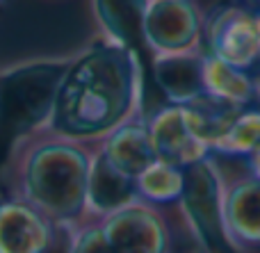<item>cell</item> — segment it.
Here are the masks:
<instances>
[{
    "instance_id": "277c9868",
    "label": "cell",
    "mask_w": 260,
    "mask_h": 253,
    "mask_svg": "<svg viewBox=\"0 0 260 253\" xmlns=\"http://www.w3.org/2000/svg\"><path fill=\"white\" fill-rule=\"evenodd\" d=\"M178 205L206 253L219 249L235 253L224 228V176L215 155L185 169V192Z\"/></svg>"
},
{
    "instance_id": "603a6c76",
    "label": "cell",
    "mask_w": 260,
    "mask_h": 253,
    "mask_svg": "<svg viewBox=\"0 0 260 253\" xmlns=\"http://www.w3.org/2000/svg\"><path fill=\"white\" fill-rule=\"evenodd\" d=\"M258 3H260V0H258Z\"/></svg>"
},
{
    "instance_id": "44dd1931",
    "label": "cell",
    "mask_w": 260,
    "mask_h": 253,
    "mask_svg": "<svg viewBox=\"0 0 260 253\" xmlns=\"http://www.w3.org/2000/svg\"><path fill=\"white\" fill-rule=\"evenodd\" d=\"M251 82H253V96H256V105H260V62L251 71Z\"/></svg>"
},
{
    "instance_id": "3957f363",
    "label": "cell",
    "mask_w": 260,
    "mask_h": 253,
    "mask_svg": "<svg viewBox=\"0 0 260 253\" xmlns=\"http://www.w3.org/2000/svg\"><path fill=\"white\" fill-rule=\"evenodd\" d=\"M71 59H41L0 71V171L23 144L46 130Z\"/></svg>"
},
{
    "instance_id": "9a60e30c",
    "label": "cell",
    "mask_w": 260,
    "mask_h": 253,
    "mask_svg": "<svg viewBox=\"0 0 260 253\" xmlns=\"http://www.w3.org/2000/svg\"><path fill=\"white\" fill-rule=\"evenodd\" d=\"M203 91H206V96L240 105V107L256 105L251 71L231 66V64L221 62L208 53L203 57Z\"/></svg>"
},
{
    "instance_id": "e0dca14e",
    "label": "cell",
    "mask_w": 260,
    "mask_h": 253,
    "mask_svg": "<svg viewBox=\"0 0 260 253\" xmlns=\"http://www.w3.org/2000/svg\"><path fill=\"white\" fill-rule=\"evenodd\" d=\"M185 110H187L192 130L197 132V137L210 149V153H212V151L217 149V144L224 139V135L231 128V123L235 121V117L240 114L242 107L203 94L201 98H197V100L185 105Z\"/></svg>"
},
{
    "instance_id": "d6986e66",
    "label": "cell",
    "mask_w": 260,
    "mask_h": 253,
    "mask_svg": "<svg viewBox=\"0 0 260 253\" xmlns=\"http://www.w3.org/2000/svg\"><path fill=\"white\" fill-rule=\"evenodd\" d=\"M67 231L71 233L67 253H114L103 233L101 219L89 217L85 222L76 224V226L67 228Z\"/></svg>"
},
{
    "instance_id": "5b68a950",
    "label": "cell",
    "mask_w": 260,
    "mask_h": 253,
    "mask_svg": "<svg viewBox=\"0 0 260 253\" xmlns=\"http://www.w3.org/2000/svg\"><path fill=\"white\" fill-rule=\"evenodd\" d=\"M206 53L221 62L253 71L260 62V32L256 12L242 5H217L203 16Z\"/></svg>"
},
{
    "instance_id": "ffe728a7",
    "label": "cell",
    "mask_w": 260,
    "mask_h": 253,
    "mask_svg": "<svg viewBox=\"0 0 260 253\" xmlns=\"http://www.w3.org/2000/svg\"><path fill=\"white\" fill-rule=\"evenodd\" d=\"M244 164H247V171L251 173L253 178H258V180H260V151L256 155H251L249 160H244Z\"/></svg>"
},
{
    "instance_id": "ac0fdd59",
    "label": "cell",
    "mask_w": 260,
    "mask_h": 253,
    "mask_svg": "<svg viewBox=\"0 0 260 253\" xmlns=\"http://www.w3.org/2000/svg\"><path fill=\"white\" fill-rule=\"evenodd\" d=\"M260 151V105H247L231 123L224 139L212 151L215 158L249 160Z\"/></svg>"
},
{
    "instance_id": "8992f818",
    "label": "cell",
    "mask_w": 260,
    "mask_h": 253,
    "mask_svg": "<svg viewBox=\"0 0 260 253\" xmlns=\"http://www.w3.org/2000/svg\"><path fill=\"white\" fill-rule=\"evenodd\" d=\"M142 30L151 59L203 50V16L194 0H148Z\"/></svg>"
},
{
    "instance_id": "ba28073f",
    "label": "cell",
    "mask_w": 260,
    "mask_h": 253,
    "mask_svg": "<svg viewBox=\"0 0 260 253\" xmlns=\"http://www.w3.org/2000/svg\"><path fill=\"white\" fill-rule=\"evenodd\" d=\"M146 128L157 160L187 169L212 155L192 130L185 105L165 103L146 119Z\"/></svg>"
},
{
    "instance_id": "cb8c5ba5",
    "label": "cell",
    "mask_w": 260,
    "mask_h": 253,
    "mask_svg": "<svg viewBox=\"0 0 260 253\" xmlns=\"http://www.w3.org/2000/svg\"><path fill=\"white\" fill-rule=\"evenodd\" d=\"M203 253H206V251H203Z\"/></svg>"
},
{
    "instance_id": "4fadbf2b",
    "label": "cell",
    "mask_w": 260,
    "mask_h": 253,
    "mask_svg": "<svg viewBox=\"0 0 260 253\" xmlns=\"http://www.w3.org/2000/svg\"><path fill=\"white\" fill-rule=\"evenodd\" d=\"M99 151L117 171L137 178L155 160V151H153L146 128V117H137L119 130H114L108 139L99 144Z\"/></svg>"
},
{
    "instance_id": "8fae6325",
    "label": "cell",
    "mask_w": 260,
    "mask_h": 253,
    "mask_svg": "<svg viewBox=\"0 0 260 253\" xmlns=\"http://www.w3.org/2000/svg\"><path fill=\"white\" fill-rule=\"evenodd\" d=\"M203 57L206 53H183L153 57V80L165 94L167 103L187 105L201 98L203 91Z\"/></svg>"
},
{
    "instance_id": "52a82bcc",
    "label": "cell",
    "mask_w": 260,
    "mask_h": 253,
    "mask_svg": "<svg viewBox=\"0 0 260 253\" xmlns=\"http://www.w3.org/2000/svg\"><path fill=\"white\" fill-rule=\"evenodd\" d=\"M114 253H171L174 235L162 208L137 199L101 217Z\"/></svg>"
},
{
    "instance_id": "5bb4252c",
    "label": "cell",
    "mask_w": 260,
    "mask_h": 253,
    "mask_svg": "<svg viewBox=\"0 0 260 253\" xmlns=\"http://www.w3.org/2000/svg\"><path fill=\"white\" fill-rule=\"evenodd\" d=\"M146 5L148 0H94V12L105 39L130 48L139 57L148 53L142 30Z\"/></svg>"
},
{
    "instance_id": "7402d4cb",
    "label": "cell",
    "mask_w": 260,
    "mask_h": 253,
    "mask_svg": "<svg viewBox=\"0 0 260 253\" xmlns=\"http://www.w3.org/2000/svg\"><path fill=\"white\" fill-rule=\"evenodd\" d=\"M256 18H258V32H260V9L256 12Z\"/></svg>"
},
{
    "instance_id": "7a4b0ae2",
    "label": "cell",
    "mask_w": 260,
    "mask_h": 253,
    "mask_svg": "<svg viewBox=\"0 0 260 253\" xmlns=\"http://www.w3.org/2000/svg\"><path fill=\"white\" fill-rule=\"evenodd\" d=\"M21 149L5 167L14 169V199L37 208L55 228L89 219L87 180L96 146L41 132Z\"/></svg>"
},
{
    "instance_id": "2e32d148",
    "label": "cell",
    "mask_w": 260,
    "mask_h": 253,
    "mask_svg": "<svg viewBox=\"0 0 260 253\" xmlns=\"http://www.w3.org/2000/svg\"><path fill=\"white\" fill-rule=\"evenodd\" d=\"M137 196L157 208L178 205L185 192V169L165 160H153L137 178Z\"/></svg>"
},
{
    "instance_id": "9c48e42d",
    "label": "cell",
    "mask_w": 260,
    "mask_h": 253,
    "mask_svg": "<svg viewBox=\"0 0 260 253\" xmlns=\"http://www.w3.org/2000/svg\"><path fill=\"white\" fill-rule=\"evenodd\" d=\"M224 228L235 253L260 249V180L249 171L235 180L224 176Z\"/></svg>"
},
{
    "instance_id": "7c38bea8",
    "label": "cell",
    "mask_w": 260,
    "mask_h": 253,
    "mask_svg": "<svg viewBox=\"0 0 260 253\" xmlns=\"http://www.w3.org/2000/svg\"><path fill=\"white\" fill-rule=\"evenodd\" d=\"M137 185L135 178L117 171L99 151V144L91 155L89 180H87V214L101 219L123 205L137 201Z\"/></svg>"
},
{
    "instance_id": "30bf717a",
    "label": "cell",
    "mask_w": 260,
    "mask_h": 253,
    "mask_svg": "<svg viewBox=\"0 0 260 253\" xmlns=\"http://www.w3.org/2000/svg\"><path fill=\"white\" fill-rule=\"evenodd\" d=\"M57 228L23 199H0V253H48Z\"/></svg>"
},
{
    "instance_id": "6da1fadb",
    "label": "cell",
    "mask_w": 260,
    "mask_h": 253,
    "mask_svg": "<svg viewBox=\"0 0 260 253\" xmlns=\"http://www.w3.org/2000/svg\"><path fill=\"white\" fill-rule=\"evenodd\" d=\"M142 107V57L101 39L71 57L44 132L96 146L128 121L144 117Z\"/></svg>"
}]
</instances>
